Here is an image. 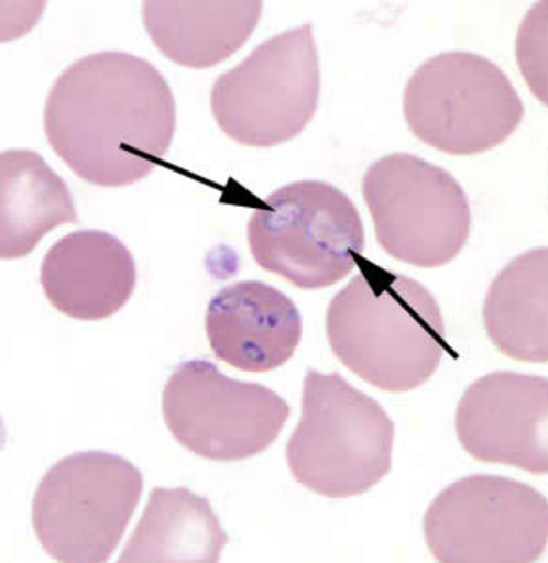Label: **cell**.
<instances>
[{"instance_id": "9a60e30c", "label": "cell", "mask_w": 548, "mask_h": 563, "mask_svg": "<svg viewBox=\"0 0 548 563\" xmlns=\"http://www.w3.org/2000/svg\"><path fill=\"white\" fill-rule=\"evenodd\" d=\"M0 175L2 258L24 257L52 229L78 222L73 194L40 154L28 150L4 152Z\"/></svg>"}, {"instance_id": "9c48e42d", "label": "cell", "mask_w": 548, "mask_h": 563, "mask_svg": "<svg viewBox=\"0 0 548 563\" xmlns=\"http://www.w3.org/2000/svg\"><path fill=\"white\" fill-rule=\"evenodd\" d=\"M434 558L445 563H528L546 550V498L527 484L475 474L439 493L424 518Z\"/></svg>"}, {"instance_id": "8fae6325", "label": "cell", "mask_w": 548, "mask_h": 563, "mask_svg": "<svg viewBox=\"0 0 548 563\" xmlns=\"http://www.w3.org/2000/svg\"><path fill=\"white\" fill-rule=\"evenodd\" d=\"M547 407L546 378L493 373L474 382L458 405L459 442L476 461L545 474Z\"/></svg>"}, {"instance_id": "6da1fadb", "label": "cell", "mask_w": 548, "mask_h": 563, "mask_svg": "<svg viewBox=\"0 0 548 563\" xmlns=\"http://www.w3.org/2000/svg\"><path fill=\"white\" fill-rule=\"evenodd\" d=\"M171 87L149 62L98 52L68 66L44 112L52 150L83 180L123 187L143 180L166 155L175 132Z\"/></svg>"}, {"instance_id": "7c38bea8", "label": "cell", "mask_w": 548, "mask_h": 563, "mask_svg": "<svg viewBox=\"0 0 548 563\" xmlns=\"http://www.w3.org/2000/svg\"><path fill=\"white\" fill-rule=\"evenodd\" d=\"M206 331L217 358L242 372L268 373L293 357L303 338V320L285 294L244 280L211 299Z\"/></svg>"}, {"instance_id": "7a4b0ae2", "label": "cell", "mask_w": 548, "mask_h": 563, "mask_svg": "<svg viewBox=\"0 0 548 563\" xmlns=\"http://www.w3.org/2000/svg\"><path fill=\"white\" fill-rule=\"evenodd\" d=\"M361 273L332 298L330 346L353 374L388 393L428 382L449 345L443 314L419 282L361 256Z\"/></svg>"}, {"instance_id": "30bf717a", "label": "cell", "mask_w": 548, "mask_h": 563, "mask_svg": "<svg viewBox=\"0 0 548 563\" xmlns=\"http://www.w3.org/2000/svg\"><path fill=\"white\" fill-rule=\"evenodd\" d=\"M163 411L180 445L215 462L243 461L266 451L291 415L287 401L268 387L229 378L204 360L175 368Z\"/></svg>"}, {"instance_id": "ba28073f", "label": "cell", "mask_w": 548, "mask_h": 563, "mask_svg": "<svg viewBox=\"0 0 548 563\" xmlns=\"http://www.w3.org/2000/svg\"><path fill=\"white\" fill-rule=\"evenodd\" d=\"M362 187L376 238L388 255L437 268L464 249L470 205L462 186L443 168L396 153L371 165Z\"/></svg>"}, {"instance_id": "52a82bcc", "label": "cell", "mask_w": 548, "mask_h": 563, "mask_svg": "<svg viewBox=\"0 0 548 563\" xmlns=\"http://www.w3.org/2000/svg\"><path fill=\"white\" fill-rule=\"evenodd\" d=\"M321 76L313 27L283 32L217 79L211 112L237 143L267 148L303 133L317 110Z\"/></svg>"}, {"instance_id": "4fadbf2b", "label": "cell", "mask_w": 548, "mask_h": 563, "mask_svg": "<svg viewBox=\"0 0 548 563\" xmlns=\"http://www.w3.org/2000/svg\"><path fill=\"white\" fill-rule=\"evenodd\" d=\"M41 284L59 312L101 321L129 302L136 284L135 262L116 236L79 231L53 244L42 264Z\"/></svg>"}, {"instance_id": "2e32d148", "label": "cell", "mask_w": 548, "mask_h": 563, "mask_svg": "<svg viewBox=\"0 0 548 563\" xmlns=\"http://www.w3.org/2000/svg\"><path fill=\"white\" fill-rule=\"evenodd\" d=\"M228 536L209 501L186 487H155L119 562H218Z\"/></svg>"}, {"instance_id": "5bb4252c", "label": "cell", "mask_w": 548, "mask_h": 563, "mask_svg": "<svg viewBox=\"0 0 548 563\" xmlns=\"http://www.w3.org/2000/svg\"><path fill=\"white\" fill-rule=\"evenodd\" d=\"M263 3L153 2L143 4V18L154 45L172 62L189 68L215 66L250 40Z\"/></svg>"}, {"instance_id": "5b68a950", "label": "cell", "mask_w": 548, "mask_h": 563, "mask_svg": "<svg viewBox=\"0 0 548 563\" xmlns=\"http://www.w3.org/2000/svg\"><path fill=\"white\" fill-rule=\"evenodd\" d=\"M252 255L264 271L300 289L330 287L357 266L365 245L355 205L322 181L281 187L254 210L249 223Z\"/></svg>"}, {"instance_id": "3957f363", "label": "cell", "mask_w": 548, "mask_h": 563, "mask_svg": "<svg viewBox=\"0 0 548 563\" xmlns=\"http://www.w3.org/2000/svg\"><path fill=\"white\" fill-rule=\"evenodd\" d=\"M395 426L373 398L339 373L308 369L303 417L287 445L295 479L317 495H363L392 470Z\"/></svg>"}, {"instance_id": "8992f818", "label": "cell", "mask_w": 548, "mask_h": 563, "mask_svg": "<svg viewBox=\"0 0 548 563\" xmlns=\"http://www.w3.org/2000/svg\"><path fill=\"white\" fill-rule=\"evenodd\" d=\"M406 122L424 144L453 155L497 147L525 114L504 70L471 52H446L423 63L405 87Z\"/></svg>"}, {"instance_id": "277c9868", "label": "cell", "mask_w": 548, "mask_h": 563, "mask_svg": "<svg viewBox=\"0 0 548 563\" xmlns=\"http://www.w3.org/2000/svg\"><path fill=\"white\" fill-rule=\"evenodd\" d=\"M143 489V474L121 455L102 451L67 455L45 473L35 490L34 533L57 561H109Z\"/></svg>"}, {"instance_id": "e0dca14e", "label": "cell", "mask_w": 548, "mask_h": 563, "mask_svg": "<svg viewBox=\"0 0 548 563\" xmlns=\"http://www.w3.org/2000/svg\"><path fill=\"white\" fill-rule=\"evenodd\" d=\"M546 249L529 251L494 279L484 306L490 340L504 355L531 363L548 360Z\"/></svg>"}]
</instances>
